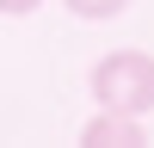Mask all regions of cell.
Wrapping results in <instances>:
<instances>
[{
    "mask_svg": "<svg viewBox=\"0 0 154 148\" xmlns=\"http://www.w3.org/2000/svg\"><path fill=\"white\" fill-rule=\"evenodd\" d=\"M93 99L105 111H130V117H142L154 111V56L148 49H111V56L93 62Z\"/></svg>",
    "mask_w": 154,
    "mask_h": 148,
    "instance_id": "1",
    "label": "cell"
},
{
    "mask_svg": "<svg viewBox=\"0 0 154 148\" xmlns=\"http://www.w3.org/2000/svg\"><path fill=\"white\" fill-rule=\"evenodd\" d=\"M80 148H148V130L130 111H105L99 105V117L80 130Z\"/></svg>",
    "mask_w": 154,
    "mask_h": 148,
    "instance_id": "2",
    "label": "cell"
},
{
    "mask_svg": "<svg viewBox=\"0 0 154 148\" xmlns=\"http://www.w3.org/2000/svg\"><path fill=\"white\" fill-rule=\"evenodd\" d=\"M62 6L74 12V19H86V25H99V19H117L130 0H62Z\"/></svg>",
    "mask_w": 154,
    "mask_h": 148,
    "instance_id": "3",
    "label": "cell"
},
{
    "mask_svg": "<svg viewBox=\"0 0 154 148\" xmlns=\"http://www.w3.org/2000/svg\"><path fill=\"white\" fill-rule=\"evenodd\" d=\"M43 6V0H0V12H6V19H25V12H37Z\"/></svg>",
    "mask_w": 154,
    "mask_h": 148,
    "instance_id": "4",
    "label": "cell"
}]
</instances>
